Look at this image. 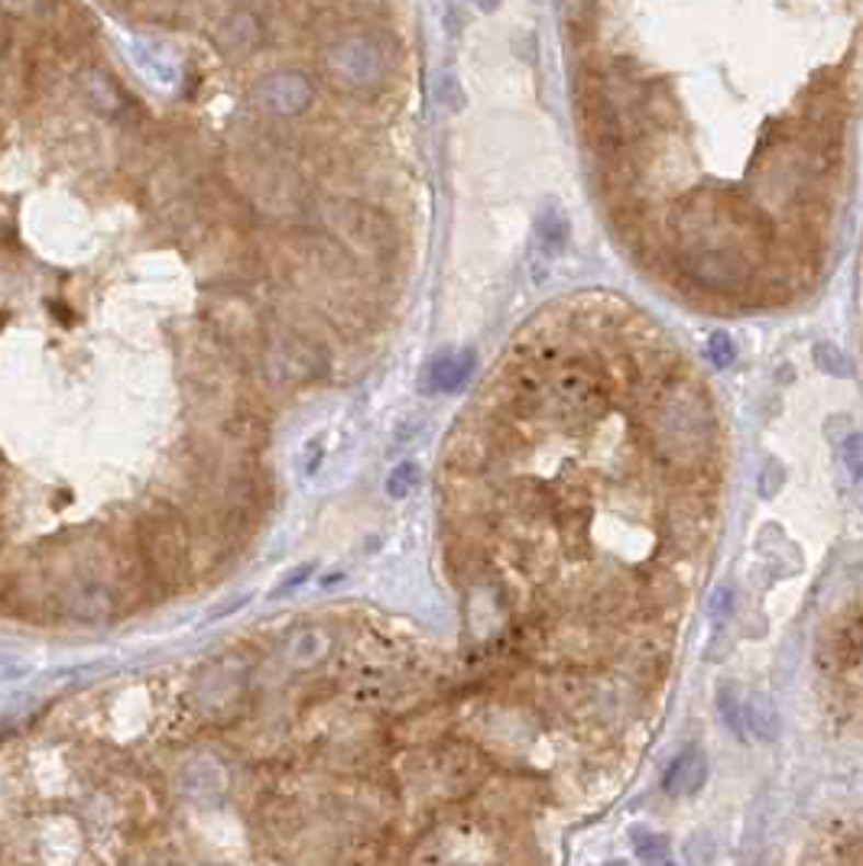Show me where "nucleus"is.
I'll return each instance as SVG.
<instances>
[{
  "label": "nucleus",
  "mask_w": 863,
  "mask_h": 866,
  "mask_svg": "<svg viewBox=\"0 0 863 866\" xmlns=\"http://www.w3.org/2000/svg\"><path fill=\"white\" fill-rule=\"evenodd\" d=\"M416 487H419V468L412 462L396 465L390 477H387V493H390L393 500H406Z\"/></svg>",
  "instance_id": "10"
},
{
  "label": "nucleus",
  "mask_w": 863,
  "mask_h": 866,
  "mask_svg": "<svg viewBox=\"0 0 863 866\" xmlns=\"http://www.w3.org/2000/svg\"><path fill=\"white\" fill-rule=\"evenodd\" d=\"M707 779V763L702 756V750H685L675 756V763L669 766L662 788L669 795H695L699 788L705 786Z\"/></svg>",
  "instance_id": "7"
},
{
  "label": "nucleus",
  "mask_w": 863,
  "mask_h": 866,
  "mask_svg": "<svg viewBox=\"0 0 863 866\" xmlns=\"http://www.w3.org/2000/svg\"><path fill=\"white\" fill-rule=\"evenodd\" d=\"M260 101L276 114H299L313 101V88L303 76H273L260 88Z\"/></svg>",
  "instance_id": "5"
},
{
  "label": "nucleus",
  "mask_w": 863,
  "mask_h": 866,
  "mask_svg": "<svg viewBox=\"0 0 863 866\" xmlns=\"http://www.w3.org/2000/svg\"><path fill=\"white\" fill-rule=\"evenodd\" d=\"M685 273L692 283L714 293H737L753 276L750 260L734 243H705L685 250Z\"/></svg>",
  "instance_id": "3"
},
{
  "label": "nucleus",
  "mask_w": 863,
  "mask_h": 866,
  "mask_svg": "<svg viewBox=\"0 0 863 866\" xmlns=\"http://www.w3.org/2000/svg\"><path fill=\"white\" fill-rule=\"evenodd\" d=\"M636 857H639L643 866H675L672 851H669V841L659 837V834H643L636 841Z\"/></svg>",
  "instance_id": "9"
},
{
  "label": "nucleus",
  "mask_w": 863,
  "mask_h": 866,
  "mask_svg": "<svg viewBox=\"0 0 863 866\" xmlns=\"http://www.w3.org/2000/svg\"><path fill=\"white\" fill-rule=\"evenodd\" d=\"M497 3H500V0H477V7H480V10H487V13H490V10H497Z\"/></svg>",
  "instance_id": "14"
},
{
  "label": "nucleus",
  "mask_w": 863,
  "mask_h": 866,
  "mask_svg": "<svg viewBox=\"0 0 863 866\" xmlns=\"http://www.w3.org/2000/svg\"><path fill=\"white\" fill-rule=\"evenodd\" d=\"M815 357H818V364H821V371H828V374H841V377H848L851 374V364H848V357L834 347V344H818L815 347Z\"/></svg>",
  "instance_id": "11"
},
{
  "label": "nucleus",
  "mask_w": 863,
  "mask_h": 866,
  "mask_svg": "<svg viewBox=\"0 0 863 866\" xmlns=\"http://www.w3.org/2000/svg\"><path fill=\"white\" fill-rule=\"evenodd\" d=\"M568 231H571V228H568L565 212H561L558 205H549V208L540 215V221H536V243H540V250H543L546 257H552L555 250L565 247Z\"/></svg>",
  "instance_id": "8"
},
{
  "label": "nucleus",
  "mask_w": 863,
  "mask_h": 866,
  "mask_svg": "<svg viewBox=\"0 0 863 866\" xmlns=\"http://www.w3.org/2000/svg\"><path fill=\"white\" fill-rule=\"evenodd\" d=\"M474 371V351H458V354H442L429 364L425 374V390L429 394H455L468 384Z\"/></svg>",
  "instance_id": "6"
},
{
  "label": "nucleus",
  "mask_w": 863,
  "mask_h": 866,
  "mask_svg": "<svg viewBox=\"0 0 863 866\" xmlns=\"http://www.w3.org/2000/svg\"><path fill=\"white\" fill-rule=\"evenodd\" d=\"M134 536L140 555L150 568V578L157 581L162 597L179 594L182 588H189V581H195L192 571V523L182 516L179 506L172 503H150L137 523H134Z\"/></svg>",
  "instance_id": "1"
},
{
  "label": "nucleus",
  "mask_w": 863,
  "mask_h": 866,
  "mask_svg": "<svg viewBox=\"0 0 863 866\" xmlns=\"http://www.w3.org/2000/svg\"><path fill=\"white\" fill-rule=\"evenodd\" d=\"M309 574H313V565H303V568H296V571H293V574H289V578H286L280 588H276V591H273V597H283L286 591H296V588L303 584V578H309Z\"/></svg>",
  "instance_id": "13"
},
{
  "label": "nucleus",
  "mask_w": 863,
  "mask_h": 866,
  "mask_svg": "<svg viewBox=\"0 0 863 866\" xmlns=\"http://www.w3.org/2000/svg\"><path fill=\"white\" fill-rule=\"evenodd\" d=\"M331 62H334V72L341 76V81L351 88H367L384 76V53L374 49V43L364 36L344 39L331 53Z\"/></svg>",
  "instance_id": "4"
},
{
  "label": "nucleus",
  "mask_w": 863,
  "mask_h": 866,
  "mask_svg": "<svg viewBox=\"0 0 863 866\" xmlns=\"http://www.w3.org/2000/svg\"><path fill=\"white\" fill-rule=\"evenodd\" d=\"M818 665L828 685L841 692L844 708H863V604H851L825 633Z\"/></svg>",
  "instance_id": "2"
},
{
  "label": "nucleus",
  "mask_w": 863,
  "mask_h": 866,
  "mask_svg": "<svg viewBox=\"0 0 863 866\" xmlns=\"http://www.w3.org/2000/svg\"><path fill=\"white\" fill-rule=\"evenodd\" d=\"M707 351H711V357H714L717 367H727V364L734 361V344H730L727 334H714V338L707 341Z\"/></svg>",
  "instance_id": "12"
},
{
  "label": "nucleus",
  "mask_w": 863,
  "mask_h": 866,
  "mask_svg": "<svg viewBox=\"0 0 863 866\" xmlns=\"http://www.w3.org/2000/svg\"><path fill=\"white\" fill-rule=\"evenodd\" d=\"M607 866H627V864H607Z\"/></svg>",
  "instance_id": "15"
}]
</instances>
